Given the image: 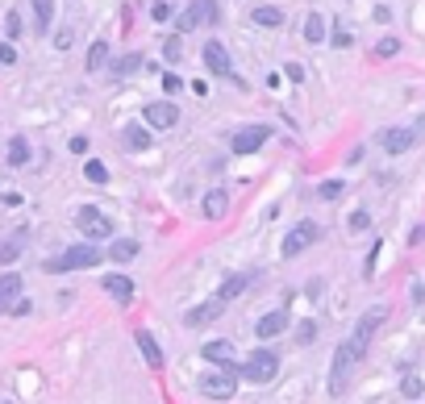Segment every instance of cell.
<instances>
[{"label": "cell", "mask_w": 425, "mask_h": 404, "mask_svg": "<svg viewBox=\"0 0 425 404\" xmlns=\"http://www.w3.org/2000/svg\"><path fill=\"white\" fill-rule=\"evenodd\" d=\"M367 355V346H359L355 338H346L338 350H334V367H330V396H342L351 388V375L359 367V359Z\"/></svg>", "instance_id": "6da1fadb"}, {"label": "cell", "mask_w": 425, "mask_h": 404, "mask_svg": "<svg viewBox=\"0 0 425 404\" xmlns=\"http://www.w3.org/2000/svg\"><path fill=\"white\" fill-rule=\"evenodd\" d=\"M104 263V254H100V246L96 242H79V246H67L63 254H54V259H46V271H88V267H100Z\"/></svg>", "instance_id": "7a4b0ae2"}, {"label": "cell", "mask_w": 425, "mask_h": 404, "mask_svg": "<svg viewBox=\"0 0 425 404\" xmlns=\"http://www.w3.org/2000/svg\"><path fill=\"white\" fill-rule=\"evenodd\" d=\"M196 388H200L205 396H213V401H234V392H238V375L230 371V363H221V367L205 371V375L196 380Z\"/></svg>", "instance_id": "3957f363"}, {"label": "cell", "mask_w": 425, "mask_h": 404, "mask_svg": "<svg viewBox=\"0 0 425 404\" xmlns=\"http://www.w3.org/2000/svg\"><path fill=\"white\" fill-rule=\"evenodd\" d=\"M238 375L250 380V384H271V380L280 375V359H275L271 350H255V355L238 367Z\"/></svg>", "instance_id": "277c9868"}, {"label": "cell", "mask_w": 425, "mask_h": 404, "mask_svg": "<svg viewBox=\"0 0 425 404\" xmlns=\"http://www.w3.org/2000/svg\"><path fill=\"white\" fill-rule=\"evenodd\" d=\"M317 238H321V225H317V221H296V229H292V234L284 238L280 254H284V259H296V254H300L305 246H313Z\"/></svg>", "instance_id": "5b68a950"}, {"label": "cell", "mask_w": 425, "mask_h": 404, "mask_svg": "<svg viewBox=\"0 0 425 404\" xmlns=\"http://www.w3.org/2000/svg\"><path fill=\"white\" fill-rule=\"evenodd\" d=\"M267 138H271V129H267V125H246V129H238V134H234L230 150H234V154H255V150H263V146H267Z\"/></svg>", "instance_id": "8992f818"}, {"label": "cell", "mask_w": 425, "mask_h": 404, "mask_svg": "<svg viewBox=\"0 0 425 404\" xmlns=\"http://www.w3.org/2000/svg\"><path fill=\"white\" fill-rule=\"evenodd\" d=\"M75 225L92 238V242H100V238H113V221L104 217V213H96V209H79L75 213Z\"/></svg>", "instance_id": "52a82bcc"}, {"label": "cell", "mask_w": 425, "mask_h": 404, "mask_svg": "<svg viewBox=\"0 0 425 404\" xmlns=\"http://www.w3.org/2000/svg\"><path fill=\"white\" fill-rule=\"evenodd\" d=\"M221 313H225V300H221V296H213V300H205V305L188 309V313H184V325L200 330V325H213V321H217Z\"/></svg>", "instance_id": "ba28073f"}, {"label": "cell", "mask_w": 425, "mask_h": 404, "mask_svg": "<svg viewBox=\"0 0 425 404\" xmlns=\"http://www.w3.org/2000/svg\"><path fill=\"white\" fill-rule=\"evenodd\" d=\"M217 17H221V13H217V0H192V8L179 17V29L188 33L192 25H213Z\"/></svg>", "instance_id": "9c48e42d"}, {"label": "cell", "mask_w": 425, "mask_h": 404, "mask_svg": "<svg viewBox=\"0 0 425 404\" xmlns=\"http://www.w3.org/2000/svg\"><path fill=\"white\" fill-rule=\"evenodd\" d=\"M384 321H388V309H367V313L359 317V325H355V334H351V338H355L359 346H371V334H376Z\"/></svg>", "instance_id": "30bf717a"}, {"label": "cell", "mask_w": 425, "mask_h": 404, "mask_svg": "<svg viewBox=\"0 0 425 404\" xmlns=\"http://www.w3.org/2000/svg\"><path fill=\"white\" fill-rule=\"evenodd\" d=\"M146 121H150L154 129H171V125L179 121V108H175L171 100H154V104H146Z\"/></svg>", "instance_id": "8fae6325"}, {"label": "cell", "mask_w": 425, "mask_h": 404, "mask_svg": "<svg viewBox=\"0 0 425 404\" xmlns=\"http://www.w3.org/2000/svg\"><path fill=\"white\" fill-rule=\"evenodd\" d=\"M413 142H417V129H401V125H396V129H384V134H380V146H384L388 154H405Z\"/></svg>", "instance_id": "7c38bea8"}, {"label": "cell", "mask_w": 425, "mask_h": 404, "mask_svg": "<svg viewBox=\"0 0 425 404\" xmlns=\"http://www.w3.org/2000/svg\"><path fill=\"white\" fill-rule=\"evenodd\" d=\"M205 67H209L213 75H230V71H234L230 50H225L221 42H205Z\"/></svg>", "instance_id": "4fadbf2b"}, {"label": "cell", "mask_w": 425, "mask_h": 404, "mask_svg": "<svg viewBox=\"0 0 425 404\" xmlns=\"http://www.w3.org/2000/svg\"><path fill=\"white\" fill-rule=\"evenodd\" d=\"M288 330V309H275V313H263L259 317V325H255V334H259V342L263 338H280Z\"/></svg>", "instance_id": "5bb4252c"}, {"label": "cell", "mask_w": 425, "mask_h": 404, "mask_svg": "<svg viewBox=\"0 0 425 404\" xmlns=\"http://www.w3.org/2000/svg\"><path fill=\"white\" fill-rule=\"evenodd\" d=\"M134 342H138V350H142V359H146V367L163 371V346L154 342V334H150V330H138V334H134Z\"/></svg>", "instance_id": "9a60e30c"}, {"label": "cell", "mask_w": 425, "mask_h": 404, "mask_svg": "<svg viewBox=\"0 0 425 404\" xmlns=\"http://www.w3.org/2000/svg\"><path fill=\"white\" fill-rule=\"evenodd\" d=\"M100 288H104L109 296H117L121 305H129V300H134V292H138V288H134V280H129V275H117V271H113V275H104V280H100Z\"/></svg>", "instance_id": "2e32d148"}, {"label": "cell", "mask_w": 425, "mask_h": 404, "mask_svg": "<svg viewBox=\"0 0 425 404\" xmlns=\"http://www.w3.org/2000/svg\"><path fill=\"white\" fill-rule=\"evenodd\" d=\"M209 363H234V342H225V338H213V342H205V350H200Z\"/></svg>", "instance_id": "e0dca14e"}, {"label": "cell", "mask_w": 425, "mask_h": 404, "mask_svg": "<svg viewBox=\"0 0 425 404\" xmlns=\"http://www.w3.org/2000/svg\"><path fill=\"white\" fill-rule=\"evenodd\" d=\"M8 300H21V275L17 271L0 275V309H8Z\"/></svg>", "instance_id": "ac0fdd59"}, {"label": "cell", "mask_w": 425, "mask_h": 404, "mask_svg": "<svg viewBox=\"0 0 425 404\" xmlns=\"http://www.w3.org/2000/svg\"><path fill=\"white\" fill-rule=\"evenodd\" d=\"M121 146H125V150H146V146H150V134H146L142 125H125V129H121Z\"/></svg>", "instance_id": "d6986e66"}, {"label": "cell", "mask_w": 425, "mask_h": 404, "mask_svg": "<svg viewBox=\"0 0 425 404\" xmlns=\"http://www.w3.org/2000/svg\"><path fill=\"white\" fill-rule=\"evenodd\" d=\"M200 209H205V217H213V221H217V217H225V209H230V196H225L221 188H213V192L205 196V204H200Z\"/></svg>", "instance_id": "ffe728a7"}, {"label": "cell", "mask_w": 425, "mask_h": 404, "mask_svg": "<svg viewBox=\"0 0 425 404\" xmlns=\"http://www.w3.org/2000/svg\"><path fill=\"white\" fill-rule=\"evenodd\" d=\"M109 259H113V263H134V259H138V242H134V238H117L113 250H109Z\"/></svg>", "instance_id": "44dd1931"}, {"label": "cell", "mask_w": 425, "mask_h": 404, "mask_svg": "<svg viewBox=\"0 0 425 404\" xmlns=\"http://www.w3.org/2000/svg\"><path fill=\"white\" fill-rule=\"evenodd\" d=\"M29 4H33V25H38V33H46L50 21H54V0H29Z\"/></svg>", "instance_id": "7402d4cb"}, {"label": "cell", "mask_w": 425, "mask_h": 404, "mask_svg": "<svg viewBox=\"0 0 425 404\" xmlns=\"http://www.w3.org/2000/svg\"><path fill=\"white\" fill-rule=\"evenodd\" d=\"M250 17H255V25H267V29H275V25H284V13H280L275 4H259V8H255Z\"/></svg>", "instance_id": "603a6c76"}, {"label": "cell", "mask_w": 425, "mask_h": 404, "mask_svg": "<svg viewBox=\"0 0 425 404\" xmlns=\"http://www.w3.org/2000/svg\"><path fill=\"white\" fill-rule=\"evenodd\" d=\"M305 42H313V46L326 42V17H321V13H309V17H305Z\"/></svg>", "instance_id": "cb8c5ba5"}, {"label": "cell", "mask_w": 425, "mask_h": 404, "mask_svg": "<svg viewBox=\"0 0 425 404\" xmlns=\"http://www.w3.org/2000/svg\"><path fill=\"white\" fill-rule=\"evenodd\" d=\"M25 163H29V142L17 134V138L8 142V167H25Z\"/></svg>", "instance_id": "d4e9b609"}, {"label": "cell", "mask_w": 425, "mask_h": 404, "mask_svg": "<svg viewBox=\"0 0 425 404\" xmlns=\"http://www.w3.org/2000/svg\"><path fill=\"white\" fill-rule=\"evenodd\" d=\"M109 63V42H92L88 46V71H100Z\"/></svg>", "instance_id": "484cf974"}, {"label": "cell", "mask_w": 425, "mask_h": 404, "mask_svg": "<svg viewBox=\"0 0 425 404\" xmlns=\"http://www.w3.org/2000/svg\"><path fill=\"white\" fill-rule=\"evenodd\" d=\"M246 284H250V275H230V280L221 284V292H217V296H221V300L230 305V300H234V296H238V292H242Z\"/></svg>", "instance_id": "4316f807"}, {"label": "cell", "mask_w": 425, "mask_h": 404, "mask_svg": "<svg viewBox=\"0 0 425 404\" xmlns=\"http://www.w3.org/2000/svg\"><path fill=\"white\" fill-rule=\"evenodd\" d=\"M142 67V54H121L117 63H113V75H134Z\"/></svg>", "instance_id": "83f0119b"}, {"label": "cell", "mask_w": 425, "mask_h": 404, "mask_svg": "<svg viewBox=\"0 0 425 404\" xmlns=\"http://www.w3.org/2000/svg\"><path fill=\"white\" fill-rule=\"evenodd\" d=\"M83 175H88L92 184H104V179H109V167H104L100 159H88V163H83Z\"/></svg>", "instance_id": "f1b7e54d"}, {"label": "cell", "mask_w": 425, "mask_h": 404, "mask_svg": "<svg viewBox=\"0 0 425 404\" xmlns=\"http://www.w3.org/2000/svg\"><path fill=\"white\" fill-rule=\"evenodd\" d=\"M342 192H346V184H342V179H326V184L317 188V196H321V200H338Z\"/></svg>", "instance_id": "f546056e"}, {"label": "cell", "mask_w": 425, "mask_h": 404, "mask_svg": "<svg viewBox=\"0 0 425 404\" xmlns=\"http://www.w3.org/2000/svg\"><path fill=\"white\" fill-rule=\"evenodd\" d=\"M296 342H300V346L317 342V325H313V321H300V325H296Z\"/></svg>", "instance_id": "4dcf8cb0"}, {"label": "cell", "mask_w": 425, "mask_h": 404, "mask_svg": "<svg viewBox=\"0 0 425 404\" xmlns=\"http://www.w3.org/2000/svg\"><path fill=\"white\" fill-rule=\"evenodd\" d=\"M4 33H8V42L21 38V13H8V17H4Z\"/></svg>", "instance_id": "1f68e13d"}, {"label": "cell", "mask_w": 425, "mask_h": 404, "mask_svg": "<svg viewBox=\"0 0 425 404\" xmlns=\"http://www.w3.org/2000/svg\"><path fill=\"white\" fill-rule=\"evenodd\" d=\"M401 392H405L409 401H417V396H422V380H417V375H405V380H401Z\"/></svg>", "instance_id": "d6a6232c"}, {"label": "cell", "mask_w": 425, "mask_h": 404, "mask_svg": "<svg viewBox=\"0 0 425 404\" xmlns=\"http://www.w3.org/2000/svg\"><path fill=\"white\" fill-rule=\"evenodd\" d=\"M396 50H401V42H396V38H380V46H376V54H380V58H392Z\"/></svg>", "instance_id": "836d02e7"}, {"label": "cell", "mask_w": 425, "mask_h": 404, "mask_svg": "<svg viewBox=\"0 0 425 404\" xmlns=\"http://www.w3.org/2000/svg\"><path fill=\"white\" fill-rule=\"evenodd\" d=\"M179 88H184V83H179V75H171V71H167V75H163V92H167V96H175Z\"/></svg>", "instance_id": "e575fe53"}, {"label": "cell", "mask_w": 425, "mask_h": 404, "mask_svg": "<svg viewBox=\"0 0 425 404\" xmlns=\"http://www.w3.org/2000/svg\"><path fill=\"white\" fill-rule=\"evenodd\" d=\"M150 13H154V21H167V17H171V4H167V0H154Z\"/></svg>", "instance_id": "d590c367"}, {"label": "cell", "mask_w": 425, "mask_h": 404, "mask_svg": "<svg viewBox=\"0 0 425 404\" xmlns=\"http://www.w3.org/2000/svg\"><path fill=\"white\" fill-rule=\"evenodd\" d=\"M284 75H288L292 83H300V79H305V67H300V63H288V67H284Z\"/></svg>", "instance_id": "8d00e7d4"}, {"label": "cell", "mask_w": 425, "mask_h": 404, "mask_svg": "<svg viewBox=\"0 0 425 404\" xmlns=\"http://www.w3.org/2000/svg\"><path fill=\"white\" fill-rule=\"evenodd\" d=\"M367 225H371V217H367V213H363V209H359V213H355V217H351V229H367Z\"/></svg>", "instance_id": "74e56055"}, {"label": "cell", "mask_w": 425, "mask_h": 404, "mask_svg": "<svg viewBox=\"0 0 425 404\" xmlns=\"http://www.w3.org/2000/svg\"><path fill=\"white\" fill-rule=\"evenodd\" d=\"M167 58H171V63L179 58V38H167Z\"/></svg>", "instance_id": "f35d334b"}, {"label": "cell", "mask_w": 425, "mask_h": 404, "mask_svg": "<svg viewBox=\"0 0 425 404\" xmlns=\"http://www.w3.org/2000/svg\"><path fill=\"white\" fill-rule=\"evenodd\" d=\"M71 150H75V154H83V150H88V138H83V134H75V138H71Z\"/></svg>", "instance_id": "ab89813d"}, {"label": "cell", "mask_w": 425, "mask_h": 404, "mask_svg": "<svg viewBox=\"0 0 425 404\" xmlns=\"http://www.w3.org/2000/svg\"><path fill=\"white\" fill-rule=\"evenodd\" d=\"M13 58H17V54H13V46H8V42H4V46H0V63H4V67H8V63H13Z\"/></svg>", "instance_id": "60d3db41"}, {"label": "cell", "mask_w": 425, "mask_h": 404, "mask_svg": "<svg viewBox=\"0 0 425 404\" xmlns=\"http://www.w3.org/2000/svg\"><path fill=\"white\" fill-rule=\"evenodd\" d=\"M409 242H413V246H422V242H425V225H417V229L409 234Z\"/></svg>", "instance_id": "b9f144b4"}, {"label": "cell", "mask_w": 425, "mask_h": 404, "mask_svg": "<svg viewBox=\"0 0 425 404\" xmlns=\"http://www.w3.org/2000/svg\"><path fill=\"white\" fill-rule=\"evenodd\" d=\"M422 125H425V121H422Z\"/></svg>", "instance_id": "7bdbcfd3"}]
</instances>
